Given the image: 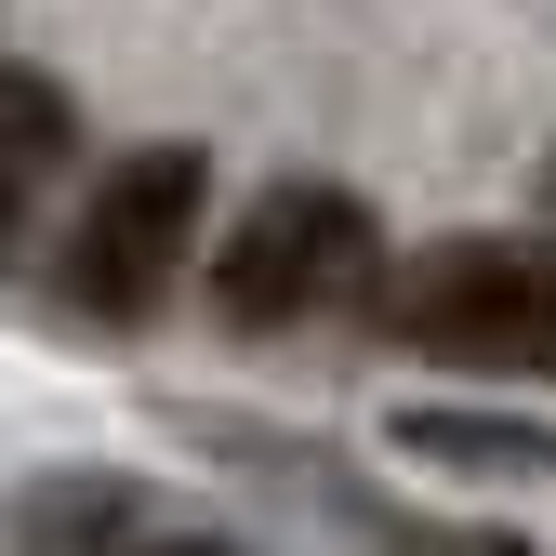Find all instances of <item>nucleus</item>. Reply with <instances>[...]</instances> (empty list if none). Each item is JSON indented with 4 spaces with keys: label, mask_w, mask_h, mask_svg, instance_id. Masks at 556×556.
Here are the masks:
<instances>
[{
    "label": "nucleus",
    "mask_w": 556,
    "mask_h": 556,
    "mask_svg": "<svg viewBox=\"0 0 556 556\" xmlns=\"http://www.w3.org/2000/svg\"><path fill=\"white\" fill-rule=\"evenodd\" d=\"M384 331L410 358L491 371V384H556V252L530 239H438L397 265Z\"/></svg>",
    "instance_id": "obj_1"
},
{
    "label": "nucleus",
    "mask_w": 556,
    "mask_h": 556,
    "mask_svg": "<svg viewBox=\"0 0 556 556\" xmlns=\"http://www.w3.org/2000/svg\"><path fill=\"white\" fill-rule=\"evenodd\" d=\"M199 199H213L199 147H132L119 173H93L80 226H66V305L80 318H160V292L199 252Z\"/></svg>",
    "instance_id": "obj_2"
},
{
    "label": "nucleus",
    "mask_w": 556,
    "mask_h": 556,
    "mask_svg": "<svg viewBox=\"0 0 556 556\" xmlns=\"http://www.w3.org/2000/svg\"><path fill=\"white\" fill-rule=\"evenodd\" d=\"M371 278V213L344 186H265L252 213L226 226V252H213V318H239V331H292V318H318V305H344Z\"/></svg>",
    "instance_id": "obj_3"
},
{
    "label": "nucleus",
    "mask_w": 556,
    "mask_h": 556,
    "mask_svg": "<svg viewBox=\"0 0 556 556\" xmlns=\"http://www.w3.org/2000/svg\"><path fill=\"white\" fill-rule=\"evenodd\" d=\"M397 451L464 464V477H556V438L543 425H491V410H397Z\"/></svg>",
    "instance_id": "obj_4"
},
{
    "label": "nucleus",
    "mask_w": 556,
    "mask_h": 556,
    "mask_svg": "<svg viewBox=\"0 0 556 556\" xmlns=\"http://www.w3.org/2000/svg\"><path fill=\"white\" fill-rule=\"evenodd\" d=\"M66 160V93L40 80V66H0V239H14L27 186Z\"/></svg>",
    "instance_id": "obj_5"
},
{
    "label": "nucleus",
    "mask_w": 556,
    "mask_h": 556,
    "mask_svg": "<svg viewBox=\"0 0 556 556\" xmlns=\"http://www.w3.org/2000/svg\"><path fill=\"white\" fill-rule=\"evenodd\" d=\"M119 556H239V543H119Z\"/></svg>",
    "instance_id": "obj_6"
},
{
    "label": "nucleus",
    "mask_w": 556,
    "mask_h": 556,
    "mask_svg": "<svg viewBox=\"0 0 556 556\" xmlns=\"http://www.w3.org/2000/svg\"><path fill=\"white\" fill-rule=\"evenodd\" d=\"M543 213H556V173H543Z\"/></svg>",
    "instance_id": "obj_7"
}]
</instances>
